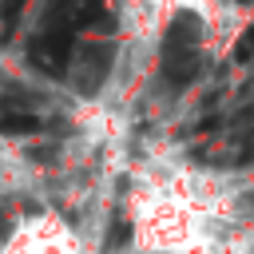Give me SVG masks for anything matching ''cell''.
Here are the masks:
<instances>
[{"label":"cell","mask_w":254,"mask_h":254,"mask_svg":"<svg viewBox=\"0 0 254 254\" xmlns=\"http://www.w3.org/2000/svg\"><path fill=\"white\" fill-rule=\"evenodd\" d=\"M127 250L131 254H206L218 222L206 218L167 183L131 171L127 187Z\"/></svg>","instance_id":"cell-1"},{"label":"cell","mask_w":254,"mask_h":254,"mask_svg":"<svg viewBox=\"0 0 254 254\" xmlns=\"http://www.w3.org/2000/svg\"><path fill=\"white\" fill-rule=\"evenodd\" d=\"M0 254H99L83 230L56 206H32L16 218Z\"/></svg>","instance_id":"cell-2"},{"label":"cell","mask_w":254,"mask_h":254,"mask_svg":"<svg viewBox=\"0 0 254 254\" xmlns=\"http://www.w3.org/2000/svg\"><path fill=\"white\" fill-rule=\"evenodd\" d=\"M0 206H12V210H20V206L24 210L48 206V175H44V163L32 159L8 135H0Z\"/></svg>","instance_id":"cell-3"}]
</instances>
